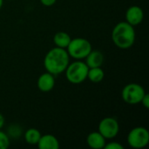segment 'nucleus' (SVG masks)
Segmentation results:
<instances>
[{
  "instance_id": "nucleus-4",
  "label": "nucleus",
  "mask_w": 149,
  "mask_h": 149,
  "mask_svg": "<svg viewBox=\"0 0 149 149\" xmlns=\"http://www.w3.org/2000/svg\"><path fill=\"white\" fill-rule=\"evenodd\" d=\"M66 49L69 56L76 60L85 59L89 52L93 50L91 43L83 38H72Z\"/></svg>"
},
{
  "instance_id": "nucleus-16",
  "label": "nucleus",
  "mask_w": 149,
  "mask_h": 149,
  "mask_svg": "<svg viewBox=\"0 0 149 149\" xmlns=\"http://www.w3.org/2000/svg\"><path fill=\"white\" fill-rule=\"evenodd\" d=\"M10 146V139L8 135L0 130V149H7Z\"/></svg>"
},
{
  "instance_id": "nucleus-1",
  "label": "nucleus",
  "mask_w": 149,
  "mask_h": 149,
  "mask_svg": "<svg viewBox=\"0 0 149 149\" xmlns=\"http://www.w3.org/2000/svg\"><path fill=\"white\" fill-rule=\"evenodd\" d=\"M69 61L70 56L67 51L56 46L46 53L44 59V65L48 72L58 75L65 71Z\"/></svg>"
},
{
  "instance_id": "nucleus-6",
  "label": "nucleus",
  "mask_w": 149,
  "mask_h": 149,
  "mask_svg": "<svg viewBox=\"0 0 149 149\" xmlns=\"http://www.w3.org/2000/svg\"><path fill=\"white\" fill-rule=\"evenodd\" d=\"M127 142L133 148L140 149L145 148L149 142L148 130L143 127L133 128L127 135Z\"/></svg>"
},
{
  "instance_id": "nucleus-21",
  "label": "nucleus",
  "mask_w": 149,
  "mask_h": 149,
  "mask_svg": "<svg viewBox=\"0 0 149 149\" xmlns=\"http://www.w3.org/2000/svg\"><path fill=\"white\" fill-rule=\"evenodd\" d=\"M3 0H0V9H1L2 6H3Z\"/></svg>"
},
{
  "instance_id": "nucleus-10",
  "label": "nucleus",
  "mask_w": 149,
  "mask_h": 149,
  "mask_svg": "<svg viewBox=\"0 0 149 149\" xmlns=\"http://www.w3.org/2000/svg\"><path fill=\"white\" fill-rule=\"evenodd\" d=\"M86 142L88 146L93 149H102L106 145V138L98 131L92 132L87 135Z\"/></svg>"
},
{
  "instance_id": "nucleus-15",
  "label": "nucleus",
  "mask_w": 149,
  "mask_h": 149,
  "mask_svg": "<svg viewBox=\"0 0 149 149\" xmlns=\"http://www.w3.org/2000/svg\"><path fill=\"white\" fill-rule=\"evenodd\" d=\"M40 137L41 134L36 128H29L24 133V140L30 145H37Z\"/></svg>"
},
{
  "instance_id": "nucleus-5",
  "label": "nucleus",
  "mask_w": 149,
  "mask_h": 149,
  "mask_svg": "<svg viewBox=\"0 0 149 149\" xmlns=\"http://www.w3.org/2000/svg\"><path fill=\"white\" fill-rule=\"evenodd\" d=\"M145 93L146 92L143 86L136 83H131L124 86L121 92V97L126 103L135 105L141 102Z\"/></svg>"
},
{
  "instance_id": "nucleus-9",
  "label": "nucleus",
  "mask_w": 149,
  "mask_h": 149,
  "mask_svg": "<svg viewBox=\"0 0 149 149\" xmlns=\"http://www.w3.org/2000/svg\"><path fill=\"white\" fill-rule=\"evenodd\" d=\"M55 86L54 75L50 72H45L41 74L38 79V87L41 92H50Z\"/></svg>"
},
{
  "instance_id": "nucleus-7",
  "label": "nucleus",
  "mask_w": 149,
  "mask_h": 149,
  "mask_svg": "<svg viewBox=\"0 0 149 149\" xmlns=\"http://www.w3.org/2000/svg\"><path fill=\"white\" fill-rule=\"evenodd\" d=\"M98 130L106 140H111L115 138L119 134L120 125L116 119L113 117H106L100 121Z\"/></svg>"
},
{
  "instance_id": "nucleus-20",
  "label": "nucleus",
  "mask_w": 149,
  "mask_h": 149,
  "mask_svg": "<svg viewBox=\"0 0 149 149\" xmlns=\"http://www.w3.org/2000/svg\"><path fill=\"white\" fill-rule=\"evenodd\" d=\"M3 125H4V118H3V116L0 113V130H1V128L3 127Z\"/></svg>"
},
{
  "instance_id": "nucleus-18",
  "label": "nucleus",
  "mask_w": 149,
  "mask_h": 149,
  "mask_svg": "<svg viewBox=\"0 0 149 149\" xmlns=\"http://www.w3.org/2000/svg\"><path fill=\"white\" fill-rule=\"evenodd\" d=\"M141 103H142V105H143V107H145V108H147V109H148L149 108V95L148 93H145V95L143 96V98H142V100H141Z\"/></svg>"
},
{
  "instance_id": "nucleus-13",
  "label": "nucleus",
  "mask_w": 149,
  "mask_h": 149,
  "mask_svg": "<svg viewBox=\"0 0 149 149\" xmlns=\"http://www.w3.org/2000/svg\"><path fill=\"white\" fill-rule=\"evenodd\" d=\"M72 38L70 35L65 31H58L53 37V42L57 47L66 49L68 45L70 44Z\"/></svg>"
},
{
  "instance_id": "nucleus-12",
  "label": "nucleus",
  "mask_w": 149,
  "mask_h": 149,
  "mask_svg": "<svg viewBox=\"0 0 149 149\" xmlns=\"http://www.w3.org/2000/svg\"><path fill=\"white\" fill-rule=\"evenodd\" d=\"M86 64L88 68L93 67H101L104 62V56L100 51H91L89 54L86 57Z\"/></svg>"
},
{
  "instance_id": "nucleus-19",
  "label": "nucleus",
  "mask_w": 149,
  "mask_h": 149,
  "mask_svg": "<svg viewBox=\"0 0 149 149\" xmlns=\"http://www.w3.org/2000/svg\"><path fill=\"white\" fill-rule=\"evenodd\" d=\"M40 2L43 5L49 7V6H52L57 2V0H40Z\"/></svg>"
},
{
  "instance_id": "nucleus-3",
  "label": "nucleus",
  "mask_w": 149,
  "mask_h": 149,
  "mask_svg": "<svg viewBox=\"0 0 149 149\" xmlns=\"http://www.w3.org/2000/svg\"><path fill=\"white\" fill-rule=\"evenodd\" d=\"M88 69L86 64L81 60L69 63L65 71L66 79L72 84H80L87 79Z\"/></svg>"
},
{
  "instance_id": "nucleus-2",
  "label": "nucleus",
  "mask_w": 149,
  "mask_h": 149,
  "mask_svg": "<svg viewBox=\"0 0 149 149\" xmlns=\"http://www.w3.org/2000/svg\"><path fill=\"white\" fill-rule=\"evenodd\" d=\"M112 40L120 49H128L135 42V31L127 22L118 23L112 31Z\"/></svg>"
},
{
  "instance_id": "nucleus-8",
  "label": "nucleus",
  "mask_w": 149,
  "mask_h": 149,
  "mask_svg": "<svg viewBox=\"0 0 149 149\" xmlns=\"http://www.w3.org/2000/svg\"><path fill=\"white\" fill-rule=\"evenodd\" d=\"M143 18L144 12L140 6H131L126 11V22H127L134 27L140 24L143 21Z\"/></svg>"
},
{
  "instance_id": "nucleus-14",
  "label": "nucleus",
  "mask_w": 149,
  "mask_h": 149,
  "mask_svg": "<svg viewBox=\"0 0 149 149\" xmlns=\"http://www.w3.org/2000/svg\"><path fill=\"white\" fill-rule=\"evenodd\" d=\"M105 77V72L101 67H93L88 69L87 79L93 83H99L103 80Z\"/></svg>"
},
{
  "instance_id": "nucleus-11",
  "label": "nucleus",
  "mask_w": 149,
  "mask_h": 149,
  "mask_svg": "<svg viewBox=\"0 0 149 149\" xmlns=\"http://www.w3.org/2000/svg\"><path fill=\"white\" fill-rule=\"evenodd\" d=\"M37 145L40 149H58L59 148L58 139L52 134L41 135Z\"/></svg>"
},
{
  "instance_id": "nucleus-17",
  "label": "nucleus",
  "mask_w": 149,
  "mask_h": 149,
  "mask_svg": "<svg viewBox=\"0 0 149 149\" xmlns=\"http://www.w3.org/2000/svg\"><path fill=\"white\" fill-rule=\"evenodd\" d=\"M105 149H124V147L120 144L119 142H109V143H106L105 147H104Z\"/></svg>"
}]
</instances>
